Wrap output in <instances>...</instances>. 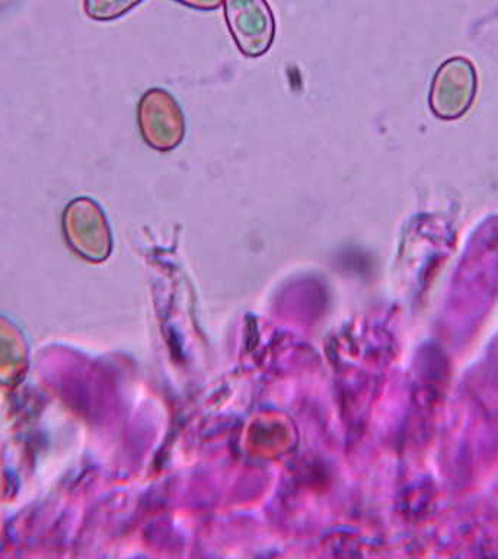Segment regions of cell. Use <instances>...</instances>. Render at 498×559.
Here are the masks:
<instances>
[{
  "instance_id": "1",
  "label": "cell",
  "mask_w": 498,
  "mask_h": 559,
  "mask_svg": "<svg viewBox=\"0 0 498 559\" xmlns=\"http://www.w3.org/2000/svg\"><path fill=\"white\" fill-rule=\"evenodd\" d=\"M226 17L242 47L266 48L273 38L274 21L265 0H226Z\"/></svg>"
},
{
  "instance_id": "2",
  "label": "cell",
  "mask_w": 498,
  "mask_h": 559,
  "mask_svg": "<svg viewBox=\"0 0 498 559\" xmlns=\"http://www.w3.org/2000/svg\"><path fill=\"white\" fill-rule=\"evenodd\" d=\"M66 235L70 243L79 252L94 251L96 239H99L105 226L103 213L95 201L87 197H79L68 205L63 214Z\"/></svg>"
},
{
  "instance_id": "3",
  "label": "cell",
  "mask_w": 498,
  "mask_h": 559,
  "mask_svg": "<svg viewBox=\"0 0 498 559\" xmlns=\"http://www.w3.org/2000/svg\"><path fill=\"white\" fill-rule=\"evenodd\" d=\"M142 0H85L86 15L96 21H111L124 15Z\"/></svg>"
},
{
  "instance_id": "4",
  "label": "cell",
  "mask_w": 498,
  "mask_h": 559,
  "mask_svg": "<svg viewBox=\"0 0 498 559\" xmlns=\"http://www.w3.org/2000/svg\"><path fill=\"white\" fill-rule=\"evenodd\" d=\"M178 2H183L187 4H191V7L195 8H216L221 4V0H178Z\"/></svg>"
}]
</instances>
